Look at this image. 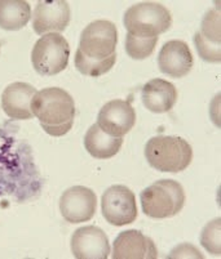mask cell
<instances>
[{
    "label": "cell",
    "instance_id": "6da1fadb",
    "mask_svg": "<svg viewBox=\"0 0 221 259\" xmlns=\"http://www.w3.org/2000/svg\"><path fill=\"white\" fill-rule=\"evenodd\" d=\"M118 30L113 22L98 20L83 30L75 53V67L86 76L97 77L114 67L117 61Z\"/></svg>",
    "mask_w": 221,
    "mask_h": 259
},
{
    "label": "cell",
    "instance_id": "7a4b0ae2",
    "mask_svg": "<svg viewBox=\"0 0 221 259\" xmlns=\"http://www.w3.org/2000/svg\"><path fill=\"white\" fill-rule=\"evenodd\" d=\"M31 111L49 136L62 137L71 131L75 103L71 96L63 89L53 87L36 92L32 98Z\"/></svg>",
    "mask_w": 221,
    "mask_h": 259
},
{
    "label": "cell",
    "instance_id": "3957f363",
    "mask_svg": "<svg viewBox=\"0 0 221 259\" xmlns=\"http://www.w3.org/2000/svg\"><path fill=\"white\" fill-rule=\"evenodd\" d=\"M145 157L152 168L163 173L184 171L193 160L192 146L181 137L158 136L148 141Z\"/></svg>",
    "mask_w": 221,
    "mask_h": 259
},
{
    "label": "cell",
    "instance_id": "277c9868",
    "mask_svg": "<svg viewBox=\"0 0 221 259\" xmlns=\"http://www.w3.org/2000/svg\"><path fill=\"white\" fill-rule=\"evenodd\" d=\"M142 211L150 218L164 220L180 213L185 205L182 186L173 180H161L145 188L140 195Z\"/></svg>",
    "mask_w": 221,
    "mask_h": 259
},
{
    "label": "cell",
    "instance_id": "5b68a950",
    "mask_svg": "<svg viewBox=\"0 0 221 259\" xmlns=\"http://www.w3.org/2000/svg\"><path fill=\"white\" fill-rule=\"evenodd\" d=\"M128 34L140 37H158L172 26L171 12L159 3L145 2L132 6L124 15Z\"/></svg>",
    "mask_w": 221,
    "mask_h": 259
},
{
    "label": "cell",
    "instance_id": "8992f818",
    "mask_svg": "<svg viewBox=\"0 0 221 259\" xmlns=\"http://www.w3.org/2000/svg\"><path fill=\"white\" fill-rule=\"evenodd\" d=\"M70 47L60 34H47L35 43L31 52V62L35 71L43 76H53L67 67Z\"/></svg>",
    "mask_w": 221,
    "mask_h": 259
},
{
    "label": "cell",
    "instance_id": "52a82bcc",
    "mask_svg": "<svg viewBox=\"0 0 221 259\" xmlns=\"http://www.w3.org/2000/svg\"><path fill=\"white\" fill-rule=\"evenodd\" d=\"M103 218L113 226L131 225L137 218V205L132 191L122 185L107 188L101 200Z\"/></svg>",
    "mask_w": 221,
    "mask_h": 259
},
{
    "label": "cell",
    "instance_id": "ba28073f",
    "mask_svg": "<svg viewBox=\"0 0 221 259\" xmlns=\"http://www.w3.org/2000/svg\"><path fill=\"white\" fill-rule=\"evenodd\" d=\"M71 11L65 0H41L32 13V29L38 35L57 34L66 30Z\"/></svg>",
    "mask_w": 221,
    "mask_h": 259
},
{
    "label": "cell",
    "instance_id": "9c48e42d",
    "mask_svg": "<svg viewBox=\"0 0 221 259\" xmlns=\"http://www.w3.org/2000/svg\"><path fill=\"white\" fill-rule=\"evenodd\" d=\"M97 208V197L91 188L74 186L62 194L60 210L63 220L69 223L88 222L93 218Z\"/></svg>",
    "mask_w": 221,
    "mask_h": 259
},
{
    "label": "cell",
    "instance_id": "30bf717a",
    "mask_svg": "<svg viewBox=\"0 0 221 259\" xmlns=\"http://www.w3.org/2000/svg\"><path fill=\"white\" fill-rule=\"evenodd\" d=\"M135 124L136 111L129 101H110L102 106L97 116V125L113 137H123Z\"/></svg>",
    "mask_w": 221,
    "mask_h": 259
},
{
    "label": "cell",
    "instance_id": "8fae6325",
    "mask_svg": "<svg viewBox=\"0 0 221 259\" xmlns=\"http://www.w3.org/2000/svg\"><path fill=\"white\" fill-rule=\"evenodd\" d=\"M194 44L199 57L208 63L221 62L220 8L207 12L201 23V29L194 35Z\"/></svg>",
    "mask_w": 221,
    "mask_h": 259
},
{
    "label": "cell",
    "instance_id": "7c38bea8",
    "mask_svg": "<svg viewBox=\"0 0 221 259\" xmlns=\"http://www.w3.org/2000/svg\"><path fill=\"white\" fill-rule=\"evenodd\" d=\"M71 251L77 259H107L110 254L109 239L96 226L78 228L71 237Z\"/></svg>",
    "mask_w": 221,
    "mask_h": 259
},
{
    "label": "cell",
    "instance_id": "4fadbf2b",
    "mask_svg": "<svg viewBox=\"0 0 221 259\" xmlns=\"http://www.w3.org/2000/svg\"><path fill=\"white\" fill-rule=\"evenodd\" d=\"M193 54L189 46L182 40H171L162 47L158 66L163 74L175 79L187 76L193 69Z\"/></svg>",
    "mask_w": 221,
    "mask_h": 259
},
{
    "label": "cell",
    "instance_id": "5bb4252c",
    "mask_svg": "<svg viewBox=\"0 0 221 259\" xmlns=\"http://www.w3.org/2000/svg\"><path fill=\"white\" fill-rule=\"evenodd\" d=\"M114 259H157L158 250L150 237L140 231L128 230L121 232L114 241Z\"/></svg>",
    "mask_w": 221,
    "mask_h": 259
},
{
    "label": "cell",
    "instance_id": "9a60e30c",
    "mask_svg": "<svg viewBox=\"0 0 221 259\" xmlns=\"http://www.w3.org/2000/svg\"><path fill=\"white\" fill-rule=\"evenodd\" d=\"M36 89L27 83H12L4 89L2 94V107L11 119L30 120L34 114L31 111V102Z\"/></svg>",
    "mask_w": 221,
    "mask_h": 259
},
{
    "label": "cell",
    "instance_id": "2e32d148",
    "mask_svg": "<svg viewBox=\"0 0 221 259\" xmlns=\"http://www.w3.org/2000/svg\"><path fill=\"white\" fill-rule=\"evenodd\" d=\"M177 89L163 79H152L142 88L141 98L145 107L154 114H164L172 110L177 102Z\"/></svg>",
    "mask_w": 221,
    "mask_h": 259
},
{
    "label": "cell",
    "instance_id": "e0dca14e",
    "mask_svg": "<svg viewBox=\"0 0 221 259\" xmlns=\"http://www.w3.org/2000/svg\"><path fill=\"white\" fill-rule=\"evenodd\" d=\"M123 137H113L105 133L97 124H93L87 131L84 137V147L95 159L105 160L115 156L121 151Z\"/></svg>",
    "mask_w": 221,
    "mask_h": 259
},
{
    "label": "cell",
    "instance_id": "ac0fdd59",
    "mask_svg": "<svg viewBox=\"0 0 221 259\" xmlns=\"http://www.w3.org/2000/svg\"><path fill=\"white\" fill-rule=\"evenodd\" d=\"M31 18V7L25 0H0V27L17 31Z\"/></svg>",
    "mask_w": 221,
    "mask_h": 259
},
{
    "label": "cell",
    "instance_id": "d6986e66",
    "mask_svg": "<svg viewBox=\"0 0 221 259\" xmlns=\"http://www.w3.org/2000/svg\"><path fill=\"white\" fill-rule=\"evenodd\" d=\"M158 44V37H140L127 34L126 52L133 60H145L150 57Z\"/></svg>",
    "mask_w": 221,
    "mask_h": 259
},
{
    "label": "cell",
    "instance_id": "ffe728a7",
    "mask_svg": "<svg viewBox=\"0 0 221 259\" xmlns=\"http://www.w3.org/2000/svg\"><path fill=\"white\" fill-rule=\"evenodd\" d=\"M220 230H221V218H216L212 222L206 225L201 235V244L208 253L213 255L221 254V239H220Z\"/></svg>",
    "mask_w": 221,
    "mask_h": 259
},
{
    "label": "cell",
    "instance_id": "44dd1931",
    "mask_svg": "<svg viewBox=\"0 0 221 259\" xmlns=\"http://www.w3.org/2000/svg\"><path fill=\"white\" fill-rule=\"evenodd\" d=\"M187 256L199 259L203 258V255L199 253V250H197V249L190 244H182L180 245V246H177V248H175L171 251V255L168 256V258H187Z\"/></svg>",
    "mask_w": 221,
    "mask_h": 259
},
{
    "label": "cell",
    "instance_id": "7402d4cb",
    "mask_svg": "<svg viewBox=\"0 0 221 259\" xmlns=\"http://www.w3.org/2000/svg\"><path fill=\"white\" fill-rule=\"evenodd\" d=\"M0 48H2V47H0Z\"/></svg>",
    "mask_w": 221,
    "mask_h": 259
}]
</instances>
